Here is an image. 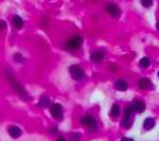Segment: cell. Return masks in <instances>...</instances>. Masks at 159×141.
Here are the masks:
<instances>
[{
	"label": "cell",
	"instance_id": "1",
	"mask_svg": "<svg viewBox=\"0 0 159 141\" xmlns=\"http://www.w3.org/2000/svg\"><path fill=\"white\" fill-rule=\"evenodd\" d=\"M82 124H83V126L92 133H94L97 130L96 119H94L93 116H90V114H87V116H84L83 119H82Z\"/></svg>",
	"mask_w": 159,
	"mask_h": 141
},
{
	"label": "cell",
	"instance_id": "2",
	"mask_svg": "<svg viewBox=\"0 0 159 141\" xmlns=\"http://www.w3.org/2000/svg\"><path fill=\"white\" fill-rule=\"evenodd\" d=\"M7 79H9V81H10V83L13 85V87H14V90L18 93V95H21V96H23V97H25V99H27V100L30 99V96H28V95H27V92H25V89H24V87H23V86H21V85L18 83V82L16 81L14 78H13V75H10V73H9V75H7Z\"/></svg>",
	"mask_w": 159,
	"mask_h": 141
},
{
	"label": "cell",
	"instance_id": "3",
	"mask_svg": "<svg viewBox=\"0 0 159 141\" xmlns=\"http://www.w3.org/2000/svg\"><path fill=\"white\" fill-rule=\"evenodd\" d=\"M82 41H83V38H82L80 35H75L72 37L70 40H68V42H66V48L70 49V51H75V49H79L82 45Z\"/></svg>",
	"mask_w": 159,
	"mask_h": 141
},
{
	"label": "cell",
	"instance_id": "4",
	"mask_svg": "<svg viewBox=\"0 0 159 141\" xmlns=\"http://www.w3.org/2000/svg\"><path fill=\"white\" fill-rule=\"evenodd\" d=\"M132 120H134V110H132V107H127L121 126L125 127V129H129L132 126Z\"/></svg>",
	"mask_w": 159,
	"mask_h": 141
},
{
	"label": "cell",
	"instance_id": "5",
	"mask_svg": "<svg viewBox=\"0 0 159 141\" xmlns=\"http://www.w3.org/2000/svg\"><path fill=\"white\" fill-rule=\"evenodd\" d=\"M69 72H70V76H72L75 81H82V79L84 78L83 69H82L80 66H78V65H72V66H70Z\"/></svg>",
	"mask_w": 159,
	"mask_h": 141
},
{
	"label": "cell",
	"instance_id": "6",
	"mask_svg": "<svg viewBox=\"0 0 159 141\" xmlns=\"http://www.w3.org/2000/svg\"><path fill=\"white\" fill-rule=\"evenodd\" d=\"M51 116L54 117L55 120H61L63 117V107L59 105V103L51 105Z\"/></svg>",
	"mask_w": 159,
	"mask_h": 141
},
{
	"label": "cell",
	"instance_id": "7",
	"mask_svg": "<svg viewBox=\"0 0 159 141\" xmlns=\"http://www.w3.org/2000/svg\"><path fill=\"white\" fill-rule=\"evenodd\" d=\"M132 110L134 113H144L145 111V103L142 100H135L132 105Z\"/></svg>",
	"mask_w": 159,
	"mask_h": 141
},
{
	"label": "cell",
	"instance_id": "8",
	"mask_svg": "<svg viewBox=\"0 0 159 141\" xmlns=\"http://www.w3.org/2000/svg\"><path fill=\"white\" fill-rule=\"evenodd\" d=\"M106 10H107V13L111 17H118V16H120V10H118V7L114 6V4H107Z\"/></svg>",
	"mask_w": 159,
	"mask_h": 141
},
{
	"label": "cell",
	"instance_id": "9",
	"mask_svg": "<svg viewBox=\"0 0 159 141\" xmlns=\"http://www.w3.org/2000/svg\"><path fill=\"white\" fill-rule=\"evenodd\" d=\"M138 86L141 87V89H153L152 82H151L148 78H142V79H139Z\"/></svg>",
	"mask_w": 159,
	"mask_h": 141
},
{
	"label": "cell",
	"instance_id": "10",
	"mask_svg": "<svg viewBox=\"0 0 159 141\" xmlns=\"http://www.w3.org/2000/svg\"><path fill=\"white\" fill-rule=\"evenodd\" d=\"M21 129L20 127H17V126H10L9 127V134H10V137H13V138H18L21 135Z\"/></svg>",
	"mask_w": 159,
	"mask_h": 141
},
{
	"label": "cell",
	"instance_id": "11",
	"mask_svg": "<svg viewBox=\"0 0 159 141\" xmlns=\"http://www.w3.org/2000/svg\"><path fill=\"white\" fill-rule=\"evenodd\" d=\"M103 58H104V52L103 51H94L93 54L90 55V59L94 61V62H102Z\"/></svg>",
	"mask_w": 159,
	"mask_h": 141
},
{
	"label": "cell",
	"instance_id": "12",
	"mask_svg": "<svg viewBox=\"0 0 159 141\" xmlns=\"http://www.w3.org/2000/svg\"><path fill=\"white\" fill-rule=\"evenodd\" d=\"M116 87H117L118 90H121V92H124V90L128 89V83H127L124 79H118V81L116 82Z\"/></svg>",
	"mask_w": 159,
	"mask_h": 141
},
{
	"label": "cell",
	"instance_id": "13",
	"mask_svg": "<svg viewBox=\"0 0 159 141\" xmlns=\"http://www.w3.org/2000/svg\"><path fill=\"white\" fill-rule=\"evenodd\" d=\"M13 24H14L16 28H21L23 24H24V21H23V18H21L20 16H14V17H13Z\"/></svg>",
	"mask_w": 159,
	"mask_h": 141
},
{
	"label": "cell",
	"instance_id": "14",
	"mask_svg": "<svg viewBox=\"0 0 159 141\" xmlns=\"http://www.w3.org/2000/svg\"><path fill=\"white\" fill-rule=\"evenodd\" d=\"M153 127H155V120H153V119H145L144 129L145 130H151V129H153Z\"/></svg>",
	"mask_w": 159,
	"mask_h": 141
},
{
	"label": "cell",
	"instance_id": "15",
	"mask_svg": "<svg viewBox=\"0 0 159 141\" xmlns=\"http://www.w3.org/2000/svg\"><path fill=\"white\" fill-rule=\"evenodd\" d=\"M49 105H51V100H49V97L42 96L41 99H39V103H38L39 107H47V106H49Z\"/></svg>",
	"mask_w": 159,
	"mask_h": 141
},
{
	"label": "cell",
	"instance_id": "16",
	"mask_svg": "<svg viewBox=\"0 0 159 141\" xmlns=\"http://www.w3.org/2000/svg\"><path fill=\"white\" fill-rule=\"evenodd\" d=\"M118 113H120V107H118V105H113V106H111L110 117H117Z\"/></svg>",
	"mask_w": 159,
	"mask_h": 141
},
{
	"label": "cell",
	"instance_id": "17",
	"mask_svg": "<svg viewBox=\"0 0 159 141\" xmlns=\"http://www.w3.org/2000/svg\"><path fill=\"white\" fill-rule=\"evenodd\" d=\"M139 65L142 66V68H148V66L151 65V59L148 57H145V58H142L141 61H139Z\"/></svg>",
	"mask_w": 159,
	"mask_h": 141
},
{
	"label": "cell",
	"instance_id": "18",
	"mask_svg": "<svg viewBox=\"0 0 159 141\" xmlns=\"http://www.w3.org/2000/svg\"><path fill=\"white\" fill-rule=\"evenodd\" d=\"M141 3H142V6H145V7L152 6V2H151V0H142Z\"/></svg>",
	"mask_w": 159,
	"mask_h": 141
},
{
	"label": "cell",
	"instance_id": "19",
	"mask_svg": "<svg viewBox=\"0 0 159 141\" xmlns=\"http://www.w3.org/2000/svg\"><path fill=\"white\" fill-rule=\"evenodd\" d=\"M79 138H80V135H79V133H75V134L72 135V140H73V141H78Z\"/></svg>",
	"mask_w": 159,
	"mask_h": 141
},
{
	"label": "cell",
	"instance_id": "20",
	"mask_svg": "<svg viewBox=\"0 0 159 141\" xmlns=\"http://www.w3.org/2000/svg\"><path fill=\"white\" fill-rule=\"evenodd\" d=\"M16 61H18V62H21V61H23V58H21V55L20 54H16Z\"/></svg>",
	"mask_w": 159,
	"mask_h": 141
},
{
	"label": "cell",
	"instance_id": "21",
	"mask_svg": "<svg viewBox=\"0 0 159 141\" xmlns=\"http://www.w3.org/2000/svg\"><path fill=\"white\" fill-rule=\"evenodd\" d=\"M4 28H6V23L0 21V30H4Z\"/></svg>",
	"mask_w": 159,
	"mask_h": 141
},
{
	"label": "cell",
	"instance_id": "22",
	"mask_svg": "<svg viewBox=\"0 0 159 141\" xmlns=\"http://www.w3.org/2000/svg\"><path fill=\"white\" fill-rule=\"evenodd\" d=\"M121 141H134L132 138H128V137H124V138H121Z\"/></svg>",
	"mask_w": 159,
	"mask_h": 141
},
{
	"label": "cell",
	"instance_id": "23",
	"mask_svg": "<svg viewBox=\"0 0 159 141\" xmlns=\"http://www.w3.org/2000/svg\"><path fill=\"white\" fill-rule=\"evenodd\" d=\"M57 141H66V140H65L63 137H58V140H57Z\"/></svg>",
	"mask_w": 159,
	"mask_h": 141
},
{
	"label": "cell",
	"instance_id": "24",
	"mask_svg": "<svg viewBox=\"0 0 159 141\" xmlns=\"http://www.w3.org/2000/svg\"><path fill=\"white\" fill-rule=\"evenodd\" d=\"M156 28H158V30H159V21H158V23H156Z\"/></svg>",
	"mask_w": 159,
	"mask_h": 141
},
{
	"label": "cell",
	"instance_id": "25",
	"mask_svg": "<svg viewBox=\"0 0 159 141\" xmlns=\"http://www.w3.org/2000/svg\"><path fill=\"white\" fill-rule=\"evenodd\" d=\"M158 76H159V71H158Z\"/></svg>",
	"mask_w": 159,
	"mask_h": 141
}]
</instances>
